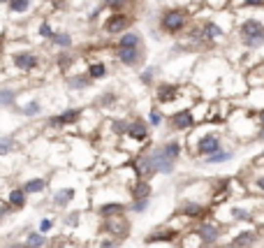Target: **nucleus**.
Wrapping results in <instances>:
<instances>
[{
    "label": "nucleus",
    "instance_id": "f257e3e1",
    "mask_svg": "<svg viewBox=\"0 0 264 248\" xmlns=\"http://www.w3.org/2000/svg\"><path fill=\"white\" fill-rule=\"evenodd\" d=\"M190 26V14L183 7H167L160 14V30L167 35H181Z\"/></svg>",
    "mask_w": 264,
    "mask_h": 248
},
{
    "label": "nucleus",
    "instance_id": "f03ea898",
    "mask_svg": "<svg viewBox=\"0 0 264 248\" xmlns=\"http://www.w3.org/2000/svg\"><path fill=\"white\" fill-rule=\"evenodd\" d=\"M239 40L246 49H260L264 46V23L260 19H243L239 26Z\"/></svg>",
    "mask_w": 264,
    "mask_h": 248
},
{
    "label": "nucleus",
    "instance_id": "7ed1b4c3",
    "mask_svg": "<svg viewBox=\"0 0 264 248\" xmlns=\"http://www.w3.org/2000/svg\"><path fill=\"white\" fill-rule=\"evenodd\" d=\"M116 61L125 68H137L144 61V46H116Z\"/></svg>",
    "mask_w": 264,
    "mask_h": 248
},
{
    "label": "nucleus",
    "instance_id": "20e7f679",
    "mask_svg": "<svg viewBox=\"0 0 264 248\" xmlns=\"http://www.w3.org/2000/svg\"><path fill=\"white\" fill-rule=\"evenodd\" d=\"M128 28H130V17L125 12H111L105 19V23H102V30H105L107 35H121Z\"/></svg>",
    "mask_w": 264,
    "mask_h": 248
},
{
    "label": "nucleus",
    "instance_id": "39448f33",
    "mask_svg": "<svg viewBox=\"0 0 264 248\" xmlns=\"http://www.w3.org/2000/svg\"><path fill=\"white\" fill-rule=\"evenodd\" d=\"M222 149V139H220L218 133H204L199 139H197V144H195V156H211V153H216V151Z\"/></svg>",
    "mask_w": 264,
    "mask_h": 248
},
{
    "label": "nucleus",
    "instance_id": "423d86ee",
    "mask_svg": "<svg viewBox=\"0 0 264 248\" xmlns=\"http://www.w3.org/2000/svg\"><path fill=\"white\" fill-rule=\"evenodd\" d=\"M195 123H197V118H195L193 109H181V112H174V114L169 116V125H172V130H178V133H183V130H193Z\"/></svg>",
    "mask_w": 264,
    "mask_h": 248
},
{
    "label": "nucleus",
    "instance_id": "0eeeda50",
    "mask_svg": "<svg viewBox=\"0 0 264 248\" xmlns=\"http://www.w3.org/2000/svg\"><path fill=\"white\" fill-rule=\"evenodd\" d=\"M12 65L21 72H33L40 68V56L33 51H17L12 56Z\"/></svg>",
    "mask_w": 264,
    "mask_h": 248
},
{
    "label": "nucleus",
    "instance_id": "6e6552de",
    "mask_svg": "<svg viewBox=\"0 0 264 248\" xmlns=\"http://www.w3.org/2000/svg\"><path fill=\"white\" fill-rule=\"evenodd\" d=\"M125 137H130L132 142H137V144L149 142V137H151V133H149V123H146V121H141V118H132L130 123H128Z\"/></svg>",
    "mask_w": 264,
    "mask_h": 248
},
{
    "label": "nucleus",
    "instance_id": "1a4fd4ad",
    "mask_svg": "<svg viewBox=\"0 0 264 248\" xmlns=\"http://www.w3.org/2000/svg\"><path fill=\"white\" fill-rule=\"evenodd\" d=\"M149 158H151V165H153V169H155V172H160V174H172V172H174V162H176V160L167 158V156H165V151L160 149V146L151 151Z\"/></svg>",
    "mask_w": 264,
    "mask_h": 248
},
{
    "label": "nucleus",
    "instance_id": "9d476101",
    "mask_svg": "<svg viewBox=\"0 0 264 248\" xmlns=\"http://www.w3.org/2000/svg\"><path fill=\"white\" fill-rule=\"evenodd\" d=\"M178 93H181V89L176 86L174 81H162V84H158V89H155V100H158L160 105L176 102L178 100Z\"/></svg>",
    "mask_w": 264,
    "mask_h": 248
},
{
    "label": "nucleus",
    "instance_id": "9b49d317",
    "mask_svg": "<svg viewBox=\"0 0 264 248\" xmlns=\"http://www.w3.org/2000/svg\"><path fill=\"white\" fill-rule=\"evenodd\" d=\"M199 26H202V35L206 45H213V42H218L220 37H225V28L220 26L218 21H213V19H206Z\"/></svg>",
    "mask_w": 264,
    "mask_h": 248
},
{
    "label": "nucleus",
    "instance_id": "f8f14e48",
    "mask_svg": "<svg viewBox=\"0 0 264 248\" xmlns=\"http://www.w3.org/2000/svg\"><path fill=\"white\" fill-rule=\"evenodd\" d=\"M132 169H134L137 179H146V181L155 174V169H153V165H151L149 153H141V156H137V158L132 160Z\"/></svg>",
    "mask_w": 264,
    "mask_h": 248
},
{
    "label": "nucleus",
    "instance_id": "ddd939ff",
    "mask_svg": "<svg viewBox=\"0 0 264 248\" xmlns=\"http://www.w3.org/2000/svg\"><path fill=\"white\" fill-rule=\"evenodd\" d=\"M79 118H81V109H65L63 114L51 116V118H49V125H51V128H61V125L77 123Z\"/></svg>",
    "mask_w": 264,
    "mask_h": 248
},
{
    "label": "nucleus",
    "instance_id": "4468645a",
    "mask_svg": "<svg viewBox=\"0 0 264 248\" xmlns=\"http://www.w3.org/2000/svg\"><path fill=\"white\" fill-rule=\"evenodd\" d=\"M195 234L199 237V241H202L204 246H211V244H216L220 237V230L216 227V225H209V223H204V225H199L197 230H195Z\"/></svg>",
    "mask_w": 264,
    "mask_h": 248
},
{
    "label": "nucleus",
    "instance_id": "2eb2a0df",
    "mask_svg": "<svg viewBox=\"0 0 264 248\" xmlns=\"http://www.w3.org/2000/svg\"><path fill=\"white\" fill-rule=\"evenodd\" d=\"M105 230L116 234V237H125V234H128V223L121 218V213H118L116 218L114 216H109V221L105 223Z\"/></svg>",
    "mask_w": 264,
    "mask_h": 248
},
{
    "label": "nucleus",
    "instance_id": "dca6fc26",
    "mask_svg": "<svg viewBox=\"0 0 264 248\" xmlns=\"http://www.w3.org/2000/svg\"><path fill=\"white\" fill-rule=\"evenodd\" d=\"M116 46H144V37H141V33H137V30H125V33L118 35Z\"/></svg>",
    "mask_w": 264,
    "mask_h": 248
},
{
    "label": "nucleus",
    "instance_id": "f3484780",
    "mask_svg": "<svg viewBox=\"0 0 264 248\" xmlns=\"http://www.w3.org/2000/svg\"><path fill=\"white\" fill-rule=\"evenodd\" d=\"M17 105V89H12V86H0V107H9Z\"/></svg>",
    "mask_w": 264,
    "mask_h": 248
},
{
    "label": "nucleus",
    "instance_id": "a211bd4d",
    "mask_svg": "<svg viewBox=\"0 0 264 248\" xmlns=\"http://www.w3.org/2000/svg\"><path fill=\"white\" fill-rule=\"evenodd\" d=\"M90 84H93V79L88 74H72L70 79H67V86L72 90H86Z\"/></svg>",
    "mask_w": 264,
    "mask_h": 248
},
{
    "label": "nucleus",
    "instance_id": "6ab92c4d",
    "mask_svg": "<svg viewBox=\"0 0 264 248\" xmlns=\"http://www.w3.org/2000/svg\"><path fill=\"white\" fill-rule=\"evenodd\" d=\"M86 74H88V77H90L93 81L105 79V77H107V65H105L102 61H93V63H88Z\"/></svg>",
    "mask_w": 264,
    "mask_h": 248
},
{
    "label": "nucleus",
    "instance_id": "aec40b11",
    "mask_svg": "<svg viewBox=\"0 0 264 248\" xmlns=\"http://www.w3.org/2000/svg\"><path fill=\"white\" fill-rule=\"evenodd\" d=\"M49 42H51L53 46H58V49H70V46L74 45L70 33H56V30H53V35L49 37Z\"/></svg>",
    "mask_w": 264,
    "mask_h": 248
},
{
    "label": "nucleus",
    "instance_id": "412c9836",
    "mask_svg": "<svg viewBox=\"0 0 264 248\" xmlns=\"http://www.w3.org/2000/svg\"><path fill=\"white\" fill-rule=\"evenodd\" d=\"M151 195V186L146 179H137V183L132 186V197L134 200H141V197H149Z\"/></svg>",
    "mask_w": 264,
    "mask_h": 248
},
{
    "label": "nucleus",
    "instance_id": "4be33fe9",
    "mask_svg": "<svg viewBox=\"0 0 264 248\" xmlns=\"http://www.w3.org/2000/svg\"><path fill=\"white\" fill-rule=\"evenodd\" d=\"M257 239V234H255V232H241V234H239V237H237V239H234V241H232V248H248V246H250V244H253V241H255Z\"/></svg>",
    "mask_w": 264,
    "mask_h": 248
},
{
    "label": "nucleus",
    "instance_id": "5701e85b",
    "mask_svg": "<svg viewBox=\"0 0 264 248\" xmlns=\"http://www.w3.org/2000/svg\"><path fill=\"white\" fill-rule=\"evenodd\" d=\"M160 149L165 151V156L172 160H176L178 156H181V142H176V139H167V142L162 144Z\"/></svg>",
    "mask_w": 264,
    "mask_h": 248
},
{
    "label": "nucleus",
    "instance_id": "b1692460",
    "mask_svg": "<svg viewBox=\"0 0 264 248\" xmlns=\"http://www.w3.org/2000/svg\"><path fill=\"white\" fill-rule=\"evenodd\" d=\"M30 0H9L7 2V9L12 12V14H26L28 9H30Z\"/></svg>",
    "mask_w": 264,
    "mask_h": 248
},
{
    "label": "nucleus",
    "instance_id": "393cba45",
    "mask_svg": "<svg viewBox=\"0 0 264 248\" xmlns=\"http://www.w3.org/2000/svg\"><path fill=\"white\" fill-rule=\"evenodd\" d=\"M227 160H232V151H216V153H211V156H206V162L209 165H220V162H227Z\"/></svg>",
    "mask_w": 264,
    "mask_h": 248
},
{
    "label": "nucleus",
    "instance_id": "a878e982",
    "mask_svg": "<svg viewBox=\"0 0 264 248\" xmlns=\"http://www.w3.org/2000/svg\"><path fill=\"white\" fill-rule=\"evenodd\" d=\"M158 68L155 65H149L146 70H141V74H139V81L144 84V86H151L153 81H155V77H158Z\"/></svg>",
    "mask_w": 264,
    "mask_h": 248
},
{
    "label": "nucleus",
    "instance_id": "bb28decb",
    "mask_svg": "<svg viewBox=\"0 0 264 248\" xmlns=\"http://www.w3.org/2000/svg\"><path fill=\"white\" fill-rule=\"evenodd\" d=\"M9 204H12V206H17V209H21V206L26 204V190H23V188L12 190V193H9Z\"/></svg>",
    "mask_w": 264,
    "mask_h": 248
},
{
    "label": "nucleus",
    "instance_id": "cd10ccee",
    "mask_svg": "<svg viewBox=\"0 0 264 248\" xmlns=\"http://www.w3.org/2000/svg\"><path fill=\"white\" fill-rule=\"evenodd\" d=\"M14 149H17V139H14V137H9V135L0 137V156H7V153H12Z\"/></svg>",
    "mask_w": 264,
    "mask_h": 248
},
{
    "label": "nucleus",
    "instance_id": "c85d7f7f",
    "mask_svg": "<svg viewBox=\"0 0 264 248\" xmlns=\"http://www.w3.org/2000/svg\"><path fill=\"white\" fill-rule=\"evenodd\" d=\"M72 197H74V190H72V188H63V190H58V193L53 195V202L65 206L67 202H72Z\"/></svg>",
    "mask_w": 264,
    "mask_h": 248
},
{
    "label": "nucleus",
    "instance_id": "c756f323",
    "mask_svg": "<svg viewBox=\"0 0 264 248\" xmlns=\"http://www.w3.org/2000/svg\"><path fill=\"white\" fill-rule=\"evenodd\" d=\"M123 204H102L100 206V213L105 216V218H109V216H118V213H123Z\"/></svg>",
    "mask_w": 264,
    "mask_h": 248
},
{
    "label": "nucleus",
    "instance_id": "7c9ffc66",
    "mask_svg": "<svg viewBox=\"0 0 264 248\" xmlns=\"http://www.w3.org/2000/svg\"><path fill=\"white\" fill-rule=\"evenodd\" d=\"M162 121H165V114L160 112L158 107H151L149 109V125L158 128V125H162Z\"/></svg>",
    "mask_w": 264,
    "mask_h": 248
},
{
    "label": "nucleus",
    "instance_id": "2f4dec72",
    "mask_svg": "<svg viewBox=\"0 0 264 248\" xmlns=\"http://www.w3.org/2000/svg\"><path fill=\"white\" fill-rule=\"evenodd\" d=\"M116 102H118V98H116V93H111V90L102 93V95H100V100H97V105L102 107V109H107V107H114Z\"/></svg>",
    "mask_w": 264,
    "mask_h": 248
},
{
    "label": "nucleus",
    "instance_id": "473e14b6",
    "mask_svg": "<svg viewBox=\"0 0 264 248\" xmlns=\"http://www.w3.org/2000/svg\"><path fill=\"white\" fill-rule=\"evenodd\" d=\"M105 9H111V12H125L128 7V0H102Z\"/></svg>",
    "mask_w": 264,
    "mask_h": 248
},
{
    "label": "nucleus",
    "instance_id": "72a5a7b5",
    "mask_svg": "<svg viewBox=\"0 0 264 248\" xmlns=\"http://www.w3.org/2000/svg\"><path fill=\"white\" fill-rule=\"evenodd\" d=\"M44 188H46V183H44L42 179H30L26 186H23V190L26 193H42Z\"/></svg>",
    "mask_w": 264,
    "mask_h": 248
},
{
    "label": "nucleus",
    "instance_id": "f704fd0d",
    "mask_svg": "<svg viewBox=\"0 0 264 248\" xmlns=\"http://www.w3.org/2000/svg\"><path fill=\"white\" fill-rule=\"evenodd\" d=\"M42 112V105L37 102V100H30L26 107H23V116H28V118H33V116H37Z\"/></svg>",
    "mask_w": 264,
    "mask_h": 248
},
{
    "label": "nucleus",
    "instance_id": "c9c22d12",
    "mask_svg": "<svg viewBox=\"0 0 264 248\" xmlns=\"http://www.w3.org/2000/svg\"><path fill=\"white\" fill-rule=\"evenodd\" d=\"M128 123L130 121H111V130H114V135H118V137H125V130H128Z\"/></svg>",
    "mask_w": 264,
    "mask_h": 248
},
{
    "label": "nucleus",
    "instance_id": "e433bc0d",
    "mask_svg": "<svg viewBox=\"0 0 264 248\" xmlns=\"http://www.w3.org/2000/svg\"><path fill=\"white\" fill-rule=\"evenodd\" d=\"M26 246L28 248H42L44 246V237H42V234H35V232H33V234H28Z\"/></svg>",
    "mask_w": 264,
    "mask_h": 248
},
{
    "label": "nucleus",
    "instance_id": "4c0bfd02",
    "mask_svg": "<svg viewBox=\"0 0 264 248\" xmlns=\"http://www.w3.org/2000/svg\"><path fill=\"white\" fill-rule=\"evenodd\" d=\"M37 35H40V37H44V40H49V37L53 35V28H51V23H46V21H42V23H40V28H37Z\"/></svg>",
    "mask_w": 264,
    "mask_h": 248
},
{
    "label": "nucleus",
    "instance_id": "58836bf2",
    "mask_svg": "<svg viewBox=\"0 0 264 248\" xmlns=\"http://www.w3.org/2000/svg\"><path fill=\"white\" fill-rule=\"evenodd\" d=\"M146 209H149V197L134 200V204H132V211H134V213H144Z\"/></svg>",
    "mask_w": 264,
    "mask_h": 248
},
{
    "label": "nucleus",
    "instance_id": "ea45409f",
    "mask_svg": "<svg viewBox=\"0 0 264 248\" xmlns=\"http://www.w3.org/2000/svg\"><path fill=\"white\" fill-rule=\"evenodd\" d=\"M183 213H185V216H202L204 209L199 206V204H185V206H183Z\"/></svg>",
    "mask_w": 264,
    "mask_h": 248
},
{
    "label": "nucleus",
    "instance_id": "a19ab883",
    "mask_svg": "<svg viewBox=\"0 0 264 248\" xmlns=\"http://www.w3.org/2000/svg\"><path fill=\"white\" fill-rule=\"evenodd\" d=\"M70 63H74V58H72L70 53H61V56H58V65H61L63 70H65V68H67Z\"/></svg>",
    "mask_w": 264,
    "mask_h": 248
},
{
    "label": "nucleus",
    "instance_id": "79ce46f5",
    "mask_svg": "<svg viewBox=\"0 0 264 248\" xmlns=\"http://www.w3.org/2000/svg\"><path fill=\"white\" fill-rule=\"evenodd\" d=\"M51 227H53L51 218H44V221L40 223V232H42V234H44V232H49V230H51Z\"/></svg>",
    "mask_w": 264,
    "mask_h": 248
},
{
    "label": "nucleus",
    "instance_id": "37998d69",
    "mask_svg": "<svg viewBox=\"0 0 264 248\" xmlns=\"http://www.w3.org/2000/svg\"><path fill=\"white\" fill-rule=\"evenodd\" d=\"M243 2H246V7H253V9L264 7V0H243Z\"/></svg>",
    "mask_w": 264,
    "mask_h": 248
},
{
    "label": "nucleus",
    "instance_id": "c03bdc74",
    "mask_svg": "<svg viewBox=\"0 0 264 248\" xmlns=\"http://www.w3.org/2000/svg\"><path fill=\"white\" fill-rule=\"evenodd\" d=\"M234 218H241V221H246V218H250V211H243V209H234Z\"/></svg>",
    "mask_w": 264,
    "mask_h": 248
},
{
    "label": "nucleus",
    "instance_id": "a18cd8bd",
    "mask_svg": "<svg viewBox=\"0 0 264 248\" xmlns=\"http://www.w3.org/2000/svg\"><path fill=\"white\" fill-rule=\"evenodd\" d=\"M255 121H257V123H260V125H262V128H264V107H262V109H260V112H257V118H255Z\"/></svg>",
    "mask_w": 264,
    "mask_h": 248
},
{
    "label": "nucleus",
    "instance_id": "49530a36",
    "mask_svg": "<svg viewBox=\"0 0 264 248\" xmlns=\"http://www.w3.org/2000/svg\"><path fill=\"white\" fill-rule=\"evenodd\" d=\"M100 248H116V244H114V241H102Z\"/></svg>",
    "mask_w": 264,
    "mask_h": 248
},
{
    "label": "nucleus",
    "instance_id": "de8ad7c7",
    "mask_svg": "<svg viewBox=\"0 0 264 248\" xmlns=\"http://www.w3.org/2000/svg\"><path fill=\"white\" fill-rule=\"evenodd\" d=\"M257 188H260V190H262V193H264V177H260V179H257Z\"/></svg>",
    "mask_w": 264,
    "mask_h": 248
},
{
    "label": "nucleus",
    "instance_id": "09e8293b",
    "mask_svg": "<svg viewBox=\"0 0 264 248\" xmlns=\"http://www.w3.org/2000/svg\"><path fill=\"white\" fill-rule=\"evenodd\" d=\"M7 2H9V0H0V5H7Z\"/></svg>",
    "mask_w": 264,
    "mask_h": 248
},
{
    "label": "nucleus",
    "instance_id": "8fccbe9b",
    "mask_svg": "<svg viewBox=\"0 0 264 248\" xmlns=\"http://www.w3.org/2000/svg\"><path fill=\"white\" fill-rule=\"evenodd\" d=\"M58 248H65V246H58Z\"/></svg>",
    "mask_w": 264,
    "mask_h": 248
}]
</instances>
